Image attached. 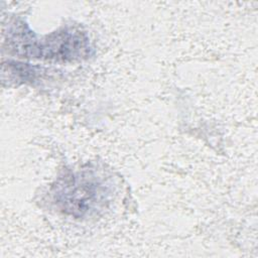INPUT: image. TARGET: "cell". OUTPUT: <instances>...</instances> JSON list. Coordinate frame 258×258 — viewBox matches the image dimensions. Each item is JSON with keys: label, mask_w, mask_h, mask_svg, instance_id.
<instances>
[{"label": "cell", "mask_w": 258, "mask_h": 258, "mask_svg": "<svg viewBox=\"0 0 258 258\" xmlns=\"http://www.w3.org/2000/svg\"><path fill=\"white\" fill-rule=\"evenodd\" d=\"M113 188L109 179L94 169H81L61 176L50 195L56 209L74 218H85L105 209Z\"/></svg>", "instance_id": "7a4b0ae2"}, {"label": "cell", "mask_w": 258, "mask_h": 258, "mask_svg": "<svg viewBox=\"0 0 258 258\" xmlns=\"http://www.w3.org/2000/svg\"><path fill=\"white\" fill-rule=\"evenodd\" d=\"M89 37L75 27H64L38 37L23 21H14L7 32L8 47L23 57L73 61L91 54Z\"/></svg>", "instance_id": "6da1fadb"}]
</instances>
